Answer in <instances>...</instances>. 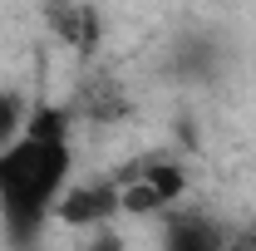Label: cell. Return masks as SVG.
<instances>
[{"label":"cell","mask_w":256,"mask_h":251,"mask_svg":"<svg viewBox=\"0 0 256 251\" xmlns=\"http://www.w3.org/2000/svg\"><path fill=\"white\" fill-rule=\"evenodd\" d=\"M226 222L202 207H178L158 222V251H226Z\"/></svg>","instance_id":"obj_4"},{"label":"cell","mask_w":256,"mask_h":251,"mask_svg":"<svg viewBox=\"0 0 256 251\" xmlns=\"http://www.w3.org/2000/svg\"><path fill=\"white\" fill-rule=\"evenodd\" d=\"M124 217V197H118V178H74V188L64 192L60 212H54V226H69L79 236H94V232H108L114 222Z\"/></svg>","instance_id":"obj_3"},{"label":"cell","mask_w":256,"mask_h":251,"mask_svg":"<svg viewBox=\"0 0 256 251\" xmlns=\"http://www.w3.org/2000/svg\"><path fill=\"white\" fill-rule=\"evenodd\" d=\"M74 251H128V242L118 236V226H108V232H94V236H79Z\"/></svg>","instance_id":"obj_9"},{"label":"cell","mask_w":256,"mask_h":251,"mask_svg":"<svg viewBox=\"0 0 256 251\" xmlns=\"http://www.w3.org/2000/svg\"><path fill=\"white\" fill-rule=\"evenodd\" d=\"M172 69H178L182 79H192V84L212 79V74H217V40H207V34L178 40V44H172Z\"/></svg>","instance_id":"obj_7"},{"label":"cell","mask_w":256,"mask_h":251,"mask_svg":"<svg viewBox=\"0 0 256 251\" xmlns=\"http://www.w3.org/2000/svg\"><path fill=\"white\" fill-rule=\"evenodd\" d=\"M226 251H256V212L226 232Z\"/></svg>","instance_id":"obj_10"},{"label":"cell","mask_w":256,"mask_h":251,"mask_svg":"<svg viewBox=\"0 0 256 251\" xmlns=\"http://www.w3.org/2000/svg\"><path fill=\"white\" fill-rule=\"evenodd\" d=\"M30 118H34V98L20 84H0V153L25 138Z\"/></svg>","instance_id":"obj_8"},{"label":"cell","mask_w":256,"mask_h":251,"mask_svg":"<svg viewBox=\"0 0 256 251\" xmlns=\"http://www.w3.org/2000/svg\"><path fill=\"white\" fill-rule=\"evenodd\" d=\"M118 197H124V217H153L162 222L168 212L188 207V168L168 153H143L128 168L114 172Z\"/></svg>","instance_id":"obj_2"},{"label":"cell","mask_w":256,"mask_h":251,"mask_svg":"<svg viewBox=\"0 0 256 251\" xmlns=\"http://www.w3.org/2000/svg\"><path fill=\"white\" fill-rule=\"evenodd\" d=\"M69 108L79 124H118V118H128L133 104H128V89L114 69H89L79 79V94L69 98Z\"/></svg>","instance_id":"obj_5"},{"label":"cell","mask_w":256,"mask_h":251,"mask_svg":"<svg viewBox=\"0 0 256 251\" xmlns=\"http://www.w3.org/2000/svg\"><path fill=\"white\" fill-rule=\"evenodd\" d=\"M74 108L34 104L20 143L0 153V236L10 251H40L64 192L74 188Z\"/></svg>","instance_id":"obj_1"},{"label":"cell","mask_w":256,"mask_h":251,"mask_svg":"<svg viewBox=\"0 0 256 251\" xmlns=\"http://www.w3.org/2000/svg\"><path fill=\"white\" fill-rule=\"evenodd\" d=\"M44 25H50V34L60 40L74 60L94 64L98 44H104V15L94 5H50L44 10Z\"/></svg>","instance_id":"obj_6"}]
</instances>
